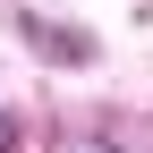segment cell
<instances>
[{"label": "cell", "mask_w": 153, "mask_h": 153, "mask_svg": "<svg viewBox=\"0 0 153 153\" xmlns=\"http://www.w3.org/2000/svg\"><path fill=\"white\" fill-rule=\"evenodd\" d=\"M60 153H128V145H111V136H68Z\"/></svg>", "instance_id": "6da1fadb"}, {"label": "cell", "mask_w": 153, "mask_h": 153, "mask_svg": "<svg viewBox=\"0 0 153 153\" xmlns=\"http://www.w3.org/2000/svg\"><path fill=\"white\" fill-rule=\"evenodd\" d=\"M9 145H17V119H9V111H0V153H9Z\"/></svg>", "instance_id": "7a4b0ae2"}]
</instances>
